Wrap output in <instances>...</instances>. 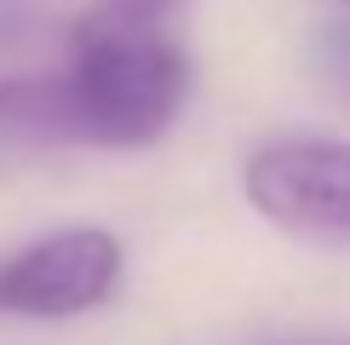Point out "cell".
<instances>
[{"label":"cell","instance_id":"5","mask_svg":"<svg viewBox=\"0 0 350 345\" xmlns=\"http://www.w3.org/2000/svg\"><path fill=\"white\" fill-rule=\"evenodd\" d=\"M35 23V6L29 0H0V47H18Z\"/></svg>","mask_w":350,"mask_h":345},{"label":"cell","instance_id":"6","mask_svg":"<svg viewBox=\"0 0 350 345\" xmlns=\"http://www.w3.org/2000/svg\"><path fill=\"white\" fill-rule=\"evenodd\" d=\"M98 6H115V12H133V18H161L167 23V12L178 6V0H98Z\"/></svg>","mask_w":350,"mask_h":345},{"label":"cell","instance_id":"1","mask_svg":"<svg viewBox=\"0 0 350 345\" xmlns=\"http://www.w3.org/2000/svg\"><path fill=\"white\" fill-rule=\"evenodd\" d=\"M189 98V58L161 18L98 6L69 35V58L46 75L0 81V144L29 150H138L167 138Z\"/></svg>","mask_w":350,"mask_h":345},{"label":"cell","instance_id":"4","mask_svg":"<svg viewBox=\"0 0 350 345\" xmlns=\"http://www.w3.org/2000/svg\"><path fill=\"white\" fill-rule=\"evenodd\" d=\"M316 69L350 98V23H333L316 35Z\"/></svg>","mask_w":350,"mask_h":345},{"label":"cell","instance_id":"3","mask_svg":"<svg viewBox=\"0 0 350 345\" xmlns=\"http://www.w3.org/2000/svg\"><path fill=\"white\" fill-rule=\"evenodd\" d=\"M121 282V242L109 230H57L0 259V316H81L104 305Z\"/></svg>","mask_w":350,"mask_h":345},{"label":"cell","instance_id":"2","mask_svg":"<svg viewBox=\"0 0 350 345\" xmlns=\"http://www.w3.org/2000/svg\"><path fill=\"white\" fill-rule=\"evenodd\" d=\"M241 190L253 213L310 248H350V144L282 138L247 162Z\"/></svg>","mask_w":350,"mask_h":345},{"label":"cell","instance_id":"7","mask_svg":"<svg viewBox=\"0 0 350 345\" xmlns=\"http://www.w3.org/2000/svg\"><path fill=\"white\" fill-rule=\"evenodd\" d=\"M345 6H350V0H345Z\"/></svg>","mask_w":350,"mask_h":345}]
</instances>
